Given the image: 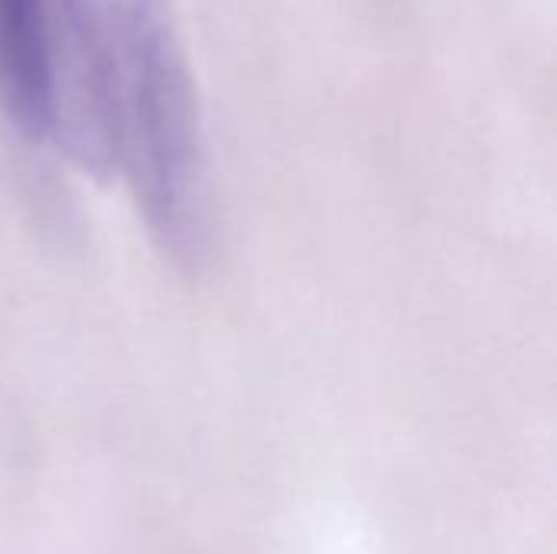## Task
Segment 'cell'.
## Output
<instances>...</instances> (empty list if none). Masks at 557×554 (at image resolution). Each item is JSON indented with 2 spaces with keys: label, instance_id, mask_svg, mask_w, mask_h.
Masks as SVG:
<instances>
[{
  "label": "cell",
  "instance_id": "2",
  "mask_svg": "<svg viewBox=\"0 0 557 554\" xmlns=\"http://www.w3.org/2000/svg\"><path fill=\"white\" fill-rule=\"evenodd\" d=\"M52 0H0V111L29 140L52 121Z\"/></svg>",
  "mask_w": 557,
  "mask_h": 554
},
{
  "label": "cell",
  "instance_id": "1",
  "mask_svg": "<svg viewBox=\"0 0 557 554\" xmlns=\"http://www.w3.org/2000/svg\"><path fill=\"white\" fill-rule=\"evenodd\" d=\"M49 140L95 180L121 176L180 264L209 248L199 95L170 0H52Z\"/></svg>",
  "mask_w": 557,
  "mask_h": 554
}]
</instances>
